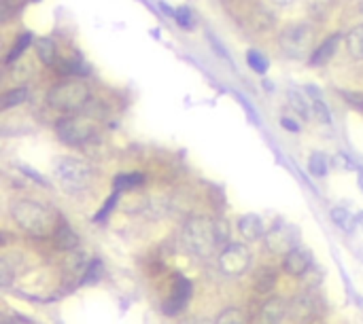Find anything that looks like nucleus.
<instances>
[{
  "label": "nucleus",
  "mask_w": 363,
  "mask_h": 324,
  "mask_svg": "<svg viewBox=\"0 0 363 324\" xmlns=\"http://www.w3.org/2000/svg\"><path fill=\"white\" fill-rule=\"evenodd\" d=\"M9 212H11L13 223L34 237L53 235L55 229L60 227L55 212L49 206L34 202V200H15L11 202Z\"/></svg>",
  "instance_id": "nucleus-1"
},
{
  "label": "nucleus",
  "mask_w": 363,
  "mask_h": 324,
  "mask_svg": "<svg viewBox=\"0 0 363 324\" xmlns=\"http://www.w3.org/2000/svg\"><path fill=\"white\" fill-rule=\"evenodd\" d=\"M183 244L185 248L200 258H208L215 254L219 244V233H217V221L204 214L189 216L183 225Z\"/></svg>",
  "instance_id": "nucleus-2"
},
{
  "label": "nucleus",
  "mask_w": 363,
  "mask_h": 324,
  "mask_svg": "<svg viewBox=\"0 0 363 324\" xmlns=\"http://www.w3.org/2000/svg\"><path fill=\"white\" fill-rule=\"evenodd\" d=\"M47 102L60 113H77L90 102V87L85 81L77 79L62 81L47 92Z\"/></svg>",
  "instance_id": "nucleus-3"
},
{
  "label": "nucleus",
  "mask_w": 363,
  "mask_h": 324,
  "mask_svg": "<svg viewBox=\"0 0 363 324\" xmlns=\"http://www.w3.org/2000/svg\"><path fill=\"white\" fill-rule=\"evenodd\" d=\"M53 174H55V180L60 183V187L68 193H81L94 180V172H92L90 163H85L83 159H77V157L55 159Z\"/></svg>",
  "instance_id": "nucleus-4"
},
{
  "label": "nucleus",
  "mask_w": 363,
  "mask_h": 324,
  "mask_svg": "<svg viewBox=\"0 0 363 324\" xmlns=\"http://www.w3.org/2000/svg\"><path fill=\"white\" fill-rule=\"evenodd\" d=\"M279 47L291 59H306L314 47V30L308 24H291L281 32Z\"/></svg>",
  "instance_id": "nucleus-5"
},
{
  "label": "nucleus",
  "mask_w": 363,
  "mask_h": 324,
  "mask_svg": "<svg viewBox=\"0 0 363 324\" xmlns=\"http://www.w3.org/2000/svg\"><path fill=\"white\" fill-rule=\"evenodd\" d=\"M55 134L64 144L81 146L94 138L96 125L90 117H85V115H71V117H62L55 123Z\"/></svg>",
  "instance_id": "nucleus-6"
},
{
  "label": "nucleus",
  "mask_w": 363,
  "mask_h": 324,
  "mask_svg": "<svg viewBox=\"0 0 363 324\" xmlns=\"http://www.w3.org/2000/svg\"><path fill=\"white\" fill-rule=\"evenodd\" d=\"M251 267V250L242 242H229L219 252V269L225 275H242Z\"/></svg>",
  "instance_id": "nucleus-7"
},
{
  "label": "nucleus",
  "mask_w": 363,
  "mask_h": 324,
  "mask_svg": "<svg viewBox=\"0 0 363 324\" xmlns=\"http://www.w3.org/2000/svg\"><path fill=\"white\" fill-rule=\"evenodd\" d=\"M266 246L274 254H287L293 248H297V229L291 227L285 221H279L268 233H266Z\"/></svg>",
  "instance_id": "nucleus-8"
},
{
  "label": "nucleus",
  "mask_w": 363,
  "mask_h": 324,
  "mask_svg": "<svg viewBox=\"0 0 363 324\" xmlns=\"http://www.w3.org/2000/svg\"><path fill=\"white\" fill-rule=\"evenodd\" d=\"M289 312V303L283 297H268L255 312L253 324H281Z\"/></svg>",
  "instance_id": "nucleus-9"
},
{
  "label": "nucleus",
  "mask_w": 363,
  "mask_h": 324,
  "mask_svg": "<svg viewBox=\"0 0 363 324\" xmlns=\"http://www.w3.org/2000/svg\"><path fill=\"white\" fill-rule=\"evenodd\" d=\"M90 267V258L83 250H73V252H66L62 261V280L64 282H81L85 271Z\"/></svg>",
  "instance_id": "nucleus-10"
},
{
  "label": "nucleus",
  "mask_w": 363,
  "mask_h": 324,
  "mask_svg": "<svg viewBox=\"0 0 363 324\" xmlns=\"http://www.w3.org/2000/svg\"><path fill=\"white\" fill-rule=\"evenodd\" d=\"M283 269L293 278H302L312 269V254L308 248L297 246L283 256Z\"/></svg>",
  "instance_id": "nucleus-11"
},
{
  "label": "nucleus",
  "mask_w": 363,
  "mask_h": 324,
  "mask_svg": "<svg viewBox=\"0 0 363 324\" xmlns=\"http://www.w3.org/2000/svg\"><path fill=\"white\" fill-rule=\"evenodd\" d=\"M189 299H191V282L187 278H177V284L173 288V295H170L166 299V303H164V312L168 316L179 314L189 303Z\"/></svg>",
  "instance_id": "nucleus-12"
},
{
  "label": "nucleus",
  "mask_w": 363,
  "mask_h": 324,
  "mask_svg": "<svg viewBox=\"0 0 363 324\" xmlns=\"http://www.w3.org/2000/svg\"><path fill=\"white\" fill-rule=\"evenodd\" d=\"M238 231L247 242H258L266 237V225L260 214H245L238 221Z\"/></svg>",
  "instance_id": "nucleus-13"
},
{
  "label": "nucleus",
  "mask_w": 363,
  "mask_h": 324,
  "mask_svg": "<svg viewBox=\"0 0 363 324\" xmlns=\"http://www.w3.org/2000/svg\"><path fill=\"white\" fill-rule=\"evenodd\" d=\"M340 40H342V36L331 34L329 38H325L321 42V45L314 47V51L310 55V66H325V64L331 59V55L336 53V49L340 47Z\"/></svg>",
  "instance_id": "nucleus-14"
},
{
  "label": "nucleus",
  "mask_w": 363,
  "mask_h": 324,
  "mask_svg": "<svg viewBox=\"0 0 363 324\" xmlns=\"http://www.w3.org/2000/svg\"><path fill=\"white\" fill-rule=\"evenodd\" d=\"M53 244H55V248L62 250V252H73V250H77V246H79V235L75 233V229H73L71 225L62 223V225L55 229V233H53Z\"/></svg>",
  "instance_id": "nucleus-15"
},
{
  "label": "nucleus",
  "mask_w": 363,
  "mask_h": 324,
  "mask_svg": "<svg viewBox=\"0 0 363 324\" xmlns=\"http://www.w3.org/2000/svg\"><path fill=\"white\" fill-rule=\"evenodd\" d=\"M287 100H289V106H291V111L304 119V121H310L312 119V104L308 102V96H304L302 92H297V90H289L287 92Z\"/></svg>",
  "instance_id": "nucleus-16"
},
{
  "label": "nucleus",
  "mask_w": 363,
  "mask_h": 324,
  "mask_svg": "<svg viewBox=\"0 0 363 324\" xmlns=\"http://www.w3.org/2000/svg\"><path fill=\"white\" fill-rule=\"evenodd\" d=\"M36 53L38 59L45 64V66H55L58 62V47L51 38H38L36 40Z\"/></svg>",
  "instance_id": "nucleus-17"
},
{
  "label": "nucleus",
  "mask_w": 363,
  "mask_h": 324,
  "mask_svg": "<svg viewBox=\"0 0 363 324\" xmlns=\"http://www.w3.org/2000/svg\"><path fill=\"white\" fill-rule=\"evenodd\" d=\"M276 286V271L272 267H262L255 275V291L262 293V295H268L272 293V288Z\"/></svg>",
  "instance_id": "nucleus-18"
},
{
  "label": "nucleus",
  "mask_w": 363,
  "mask_h": 324,
  "mask_svg": "<svg viewBox=\"0 0 363 324\" xmlns=\"http://www.w3.org/2000/svg\"><path fill=\"white\" fill-rule=\"evenodd\" d=\"M347 49L355 59H363V24L355 26L349 34H347Z\"/></svg>",
  "instance_id": "nucleus-19"
},
{
  "label": "nucleus",
  "mask_w": 363,
  "mask_h": 324,
  "mask_svg": "<svg viewBox=\"0 0 363 324\" xmlns=\"http://www.w3.org/2000/svg\"><path fill=\"white\" fill-rule=\"evenodd\" d=\"M331 221L342 229V231H347V233H353L355 231V227H357V216H353L347 208H334L331 210Z\"/></svg>",
  "instance_id": "nucleus-20"
},
{
  "label": "nucleus",
  "mask_w": 363,
  "mask_h": 324,
  "mask_svg": "<svg viewBox=\"0 0 363 324\" xmlns=\"http://www.w3.org/2000/svg\"><path fill=\"white\" fill-rule=\"evenodd\" d=\"M308 170H310L312 176L323 178L327 172H329V159H327V155L318 153V150H316V153H312L310 159H308Z\"/></svg>",
  "instance_id": "nucleus-21"
},
{
  "label": "nucleus",
  "mask_w": 363,
  "mask_h": 324,
  "mask_svg": "<svg viewBox=\"0 0 363 324\" xmlns=\"http://www.w3.org/2000/svg\"><path fill=\"white\" fill-rule=\"evenodd\" d=\"M142 183H145V176L138 174V172H132V174H119V176H115L113 187H115L117 193H121V191H127V189L140 187Z\"/></svg>",
  "instance_id": "nucleus-22"
},
{
  "label": "nucleus",
  "mask_w": 363,
  "mask_h": 324,
  "mask_svg": "<svg viewBox=\"0 0 363 324\" xmlns=\"http://www.w3.org/2000/svg\"><path fill=\"white\" fill-rule=\"evenodd\" d=\"M215 324H247V318H245L242 310H238V308H227V310H223V312L215 318Z\"/></svg>",
  "instance_id": "nucleus-23"
},
{
  "label": "nucleus",
  "mask_w": 363,
  "mask_h": 324,
  "mask_svg": "<svg viewBox=\"0 0 363 324\" xmlns=\"http://www.w3.org/2000/svg\"><path fill=\"white\" fill-rule=\"evenodd\" d=\"M247 62H249V66H251L255 72H260V75H264V72L268 70V66H270L268 57H266L264 53H260L258 49L247 51Z\"/></svg>",
  "instance_id": "nucleus-24"
},
{
  "label": "nucleus",
  "mask_w": 363,
  "mask_h": 324,
  "mask_svg": "<svg viewBox=\"0 0 363 324\" xmlns=\"http://www.w3.org/2000/svg\"><path fill=\"white\" fill-rule=\"evenodd\" d=\"M32 42V34H21L19 40L15 42V47L11 49V53L7 55V66H15V62L21 57V53L26 51V47Z\"/></svg>",
  "instance_id": "nucleus-25"
},
{
  "label": "nucleus",
  "mask_w": 363,
  "mask_h": 324,
  "mask_svg": "<svg viewBox=\"0 0 363 324\" xmlns=\"http://www.w3.org/2000/svg\"><path fill=\"white\" fill-rule=\"evenodd\" d=\"M102 271H104L102 261H98V258H92L88 271H85V275H83V280H81V284H85V286H88V284H96L98 280L102 278Z\"/></svg>",
  "instance_id": "nucleus-26"
},
{
  "label": "nucleus",
  "mask_w": 363,
  "mask_h": 324,
  "mask_svg": "<svg viewBox=\"0 0 363 324\" xmlns=\"http://www.w3.org/2000/svg\"><path fill=\"white\" fill-rule=\"evenodd\" d=\"M26 98H28V90H26V87H15V90H11V92L5 94V98H3V108L17 106V104H21V102H26Z\"/></svg>",
  "instance_id": "nucleus-27"
},
{
  "label": "nucleus",
  "mask_w": 363,
  "mask_h": 324,
  "mask_svg": "<svg viewBox=\"0 0 363 324\" xmlns=\"http://www.w3.org/2000/svg\"><path fill=\"white\" fill-rule=\"evenodd\" d=\"M13 258L11 256H3L0 258V280H3V286H11L13 278H15V269H13Z\"/></svg>",
  "instance_id": "nucleus-28"
},
{
  "label": "nucleus",
  "mask_w": 363,
  "mask_h": 324,
  "mask_svg": "<svg viewBox=\"0 0 363 324\" xmlns=\"http://www.w3.org/2000/svg\"><path fill=\"white\" fill-rule=\"evenodd\" d=\"M312 113L316 115L318 121H323V123H329V121H331L329 108H327V104H325L321 98H314V100H312Z\"/></svg>",
  "instance_id": "nucleus-29"
},
{
  "label": "nucleus",
  "mask_w": 363,
  "mask_h": 324,
  "mask_svg": "<svg viewBox=\"0 0 363 324\" xmlns=\"http://www.w3.org/2000/svg\"><path fill=\"white\" fill-rule=\"evenodd\" d=\"M117 195H119V193L115 191V193H113V195H111L109 200H106V204H104V206H102V208H100V210L96 212V216H94V221H96V223H100V221H106V219H109V212H111V210L115 208Z\"/></svg>",
  "instance_id": "nucleus-30"
},
{
  "label": "nucleus",
  "mask_w": 363,
  "mask_h": 324,
  "mask_svg": "<svg viewBox=\"0 0 363 324\" xmlns=\"http://www.w3.org/2000/svg\"><path fill=\"white\" fill-rule=\"evenodd\" d=\"M19 7H21V0H0V13H3V19H9L11 15H15Z\"/></svg>",
  "instance_id": "nucleus-31"
},
{
  "label": "nucleus",
  "mask_w": 363,
  "mask_h": 324,
  "mask_svg": "<svg viewBox=\"0 0 363 324\" xmlns=\"http://www.w3.org/2000/svg\"><path fill=\"white\" fill-rule=\"evenodd\" d=\"M175 19L179 21V26H183V28H191L194 26V17H191V11L187 9V7H181V9H177V15H175Z\"/></svg>",
  "instance_id": "nucleus-32"
},
{
  "label": "nucleus",
  "mask_w": 363,
  "mask_h": 324,
  "mask_svg": "<svg viewBox=\"0 0 363 324\" xmlns=\"http://www.w3.org/2000/svg\"><path fill=\"white\" fill-rule=\"evenodd\" d=\"M3 324H32V322L21 314H11V316L3 318Z\"/></svg>",
  "instance_id": "nucleus-33"
},
{
  "label": "nucleus",
  "mask_w": 363,
  "mask_h": 324,
  "mask_svg": "<svg viewBox=\"0 0 363 324\" xmlns=\"http://www.w3.org/2000/svg\"><path fill=\"white\" fill-rule=\"evenodd\" d=\"M281 125L287 129V132H293V134H300V123H295L291 117H283L281 119Z\"/></svg>",
  "instance_id": "nucleus-34"
},
{
  "label": "nucleus",
  "mask_w": 363,
  "mask_h": 324,
  "mask_svg": "<svg viewBox=\"0 0 363 324\" xmlns=\"http://www.w3.org/2000/svg\"><path fill=\"white\" fill-rule=\"evenodd\" d=\"M334 163H336L338 170H353V163L349 161L347 155H336V157H334Z\"/></svg>",
  "instance_id": "nucleus-35"
},
{
  "label": "nucleus",
  "mask_w": 363,
  "mask_h": 324,
  "mask_svg": "<svg viewBox=\"0 0 363 324\" xmlns=\"http://www.w3.org/2000/svg\"><path fill=\"white\" fill-rule=\"evenodd\" d=\"M208 40L212 42V47H215V51L223 57V59H227L229 62V55H227V51L223 49V45H219V42H217V38L215 36H212V34H208Z\"/></svg>",
  "instance_id": "nucleus-36"
},
{
  "label": "nucleus",
  "mask_w": 363,
  "mask_h": 324,
  "mask_svg": "<svg viewBox=\"0 0 363 324\" xmlns=\"http://www.w3.org/2000/svg\"><path fill=\"white\" fill-rule=\"evenodd\" d=\"M185 324H215V322H210L208 318H200V316H198V318H191V320L185 322Z\"/></svg>",
  "instance_id": "nucleus-37"
},
{
  "label": "nucleus",
  "mask_w": 363,
  "mask_h": 324,
  "mask_svg": "<svg viewBox=\"0 0 363 324\" xmlns=\"http://www.w3.org/2000/svg\"><path fill=\"white\" fill-rule=\"evenodd\" d=\"M274 5H279V7H289V5H293L295 0H272Z\"/></svg>",
  "instance_id": "nucleus-38"
},
{
  "label": "nucleus",
  "mask_w": 363,
  "mask_h": 324,
  "mask_svg": "<svg viewBox=\"0 0 363 324\" xmlns=\"http://www.w3.org/2000/svg\"><path fill=\"white\" fill-rule=\"evenodd\" d=\"M359 187H361V189H363V176H361V178H359Z\"/></svg>",
  "instance_id": "nucleus-39"
},
{
  "label": "nucleus",
  "mask_w": 363,
  "mask_h": 324,
  "mask_svg": "<svg viewBox=\"0 0 363 324\" xmlns=\"http://www.w3.org/2000/svg\"><path fill=\"white\" fill-rule=\"evenodd\" d=\"M361 13H363V5H361Z\"/></svg>",
  "instance_id": "nucleus-40"
}]
</instances>
